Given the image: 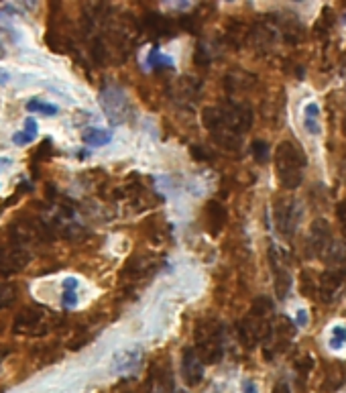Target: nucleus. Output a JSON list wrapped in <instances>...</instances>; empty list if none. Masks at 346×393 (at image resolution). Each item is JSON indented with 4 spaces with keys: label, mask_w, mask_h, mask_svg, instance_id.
Here are the masks:
<instances>
[{
    "label": "nucleus",
    "mask_w": 346,
    "mask_h": 393,
    "mask_svg": "<svg viewBox=\"0 0 346 393\" xmlns=\"http://www.w3.org/2000/svg\"><path fill=\"white\" fill-rule=\"evenodd\" d=\"M275 173L285 190H297L304 183L308 159L304 149L294 141H281L275 149Z\"/></svg>",
    "instance_id": "nucleus-1"
},
{
    "label": "nucleus",
    "mask_w": 346,
    "mask_h": 393,
    "mask_svg": "<svg viewBox=\"0 0 346 393\" xmlns=\"http://www.w3.org/2000/svg\"><path fill=\"white\" fill-rule=\"evenodd\" d=\"M196 353L204 365H218L224 357V326L212 316H204L194 328Z\"/></svg>",
    "instance_id": "nucleus-2"
},
{
    "label": "nucleus",
    "mask_w": 346,
    "mask_h": 393,
    "mask_svg": "<svg viewBox=\"0 0 346 393\" xmlns=\"http://www.w3.org/2000/svg\"><path fill=\"white\" fill-rule=\"evenodd\" d=\"M98 100L100 106H102V113L110 120V125H125L134 116L129 94L120 86H116V84L104 86Z\"/></svg>",
    "instance_id": "nucleus-3"
},
{
    "label": "nucleus",
    "mask_w": 346,
    "mask_h": 393,
    "mask_svg": "<svg viewBox=\"0 0 346 393\" xmlns=\"http://www.w3.org/2000/svg\"><path fill=\"white\" fill-rule=\"evenodd\" d=\"M202 125L204 129L212 135L214 143L218 147L226 149V151H241L243 147V135L234 132L226 125L224 116L220 113L218 106H206L202 110Z\"/></svg>",
    "instance_id": "nucleus-4"
},
{
    "label": "nucleus",
    "mask_w": 346,
    "mask_h": 393,
    "mask_svg": "<svg viewBox=\"0 0 346 393\" xmlns=\"http://www.w3.org/2000/svg\"><path fill=\"white\" fill-rule=\"evenodd\" d=\"M57 324L55 316L41 306H29L18 312L13 324V332L27 336H43Z\"/></svg>",
    "instance_id": "nucleus-5"
},
{
    "label": "nucleus",
    "mask_w": 346,
    "mask_h": 393,
    "mask_svg": "<svg viewBox=\"0 0 346 393\" xmlns=\"http://www.w3.org/2000/svg\"><path fill=\"white\" fill-rule=\"evenodd\" d=\"M159 267H161V259L157 255H153V253L132 255L131 259L125 263L122 271H120V281L132 290V285L145 283V281L153 278Z\"/></svg>",
    "instance_id": "nucleus-6"
},
{
    "label": "nucleus",
    "mask_w": 346,
    "mask_h": 393,
    "mask_svg": "<svg viewBox=\"0 0 346 393\" xmlns=\"http://www.w3.org/2000/svg\"><path fill=\"white\" fill-rule=\"evenodd\" d=\"M269 265H271V273L275 281V295L279 300H285L287 294L292 292L294 285V275H292V259L289 255L277 245L269 246Z\"/></svg>",
    "instance_id": "nucleus-7"
},
{
    "label": "nucleus",
    "mask_w": 346,
    "mask_h": 393,
    "mask_svg": "<svg viewBox=\"0 0 346 393\" xmlns=\"http://www.w3.org/2000/svg\"><path fill=\"white\" fill-rule=\"evenodd\" d=\"M273 218H275V229L281 237H292L296 234V230L299 229V220H301V206L299 202L294 198H279L275 202L273 208Z\"/></svg>",
    "instance_id": "nucleus-8"
},
{
    "label": "nucleus",
    "mask_w": 346,
    "mask_h": 393,
    "mask_svg": "<svg viewBox=\"0 0 346 393\" xmlns=\"http://www.w3.org/2000/svg\"><path fill=\"white\" fill-rule=\"evenodd\" d=\"M296 322H292L285 316H281L279 320H277V324H271V332H269L267 341L263 343L267 359H273L275 355H281V353L287 351V346L292 344L294 336H296Z\"/></svg>",
    "instance_id": "nucleus-9"
},
{
    "label": "nucleus",
    "mask_w": 346,
    "mask_h": 393,
    "mask_svg": "<svg viewBox=\"0 0 346 393\" xmlns=\"http://www.w3.org/2000/svg\"><path fill=\"white\" fill-rule=\"evenodd\" d=\"M269 332H271V322L255 318L250 314L236 322V334H238V341L245 348H255V346L265 343Z\"/></svg>",
    "instance_id": "nucleus-10"
},
{
    "label": "nucleus",
    "mask_w": 346,
    "mask_h": 393,
    "mask_svg": "<svg viewBox=\"0 0 346 393\" xmlns=\"http://www.w3.org/2000/svg\"><path fill=\"white\" fill-rule=\"evenodd\" d=\"M29 263V255L27 249L15 243L11 237L8 241L0 243V275L8 278L15 275L18 271H23Z\"/></svg>",
    "instance_id": "nucleus-11"
},
{
    "label": "nucleus",
    "mask_w": 346,
    "mask_h": 393,
    "mask_svg": "<svg viewBox=\"0 0 346 393\" xmlns=\"http://www.w3.org/2000/svg\"><path fill=\"white\" fill-rule=\"evenodd\" d=\"M218 108H220V113L224 116V120H226V125L231 127L232 131L238 132V135H245L247 131H250V127H253V110H250V106L245 104V102H231V100H226V102H222V104H218Z\"/></svg>",
    "instance_id": "nucleus-12"
},
{
    "label": "nucleus",
    "mask_w": 346,
    "mask_h": 393,
    "mask_svg": "<svg viewBox=\"0 0 346 393\" xmlns=\"http://www.w3.org/2000/svg\"><path fill=\"white\" fill-rule=\"evenodd\" d=\"M346 283V269L345 267H330L326 269L320 279H318V297L322 300V304H332Z\"/></svg>",
    "instance_id": "nucleus-13"
},
{
    "label": "nucleus",
    "mask_w": 346,
    "mask_h": 393,
    "mask_svg": "<svg viewBox=\"0 0 346 393\" xmlns=\"http://www.w3.org/2000/svg\"><path fill=\"white\" fill-rule=\"evenodd\" d=\"M279 25L277 21H269V18H261L259 23H255L250 27V37L248 41L253 43V47L259 51V53H267L275 43H277V37H279Z\"/></svg>",
    "instance_id": "nucleus-14"
},
{
    "label": "nucleus",
    "mask_w": 346,
    "mask_h": 393,
    "mask_svg": "<svg viewBox=\"0 0 346 393\" xmlns=\"http://www.w3.org/2000/svg\"><path fill=\"white\" fill-rule=\"evenodd\" d=\"M330 245H332V229H330L328 220L316 218L312 222V227H310V239H308L310 255L324 259Z\"/></svg>",
    "instance_id": "nucleus-15"
},
{
    "label": "nucleus",
    "mask_w": 346,
    "mask_h": 393,
    "mask_svg": "<svg viewBox=\"0 0 346 393\" xmlns=\"http://www.w3.org/2000/svg\"><path fill=\"white\" fill-rule=\"evenodd\" d=\"M182 377L188 387H198L200 383L204 381V363H202L194 346L183 348Z\"/></svg>",
    "instance_id": "nucleus-16"
},
{
    "label": "nucleus",
    "mask_w": 346,
    "mask_h": 393,
    "mask_svg": "<svg viewBox=\"0 0 346 393\" xmlns=\"http://www.w3.org/2000/svg\"><path fill=\"white\" fill-rule=\"evenodd\" d=\"M204 224H206V230L212 234V237H218L224 227L229 224V210L222 202L218 200H210L204 208Z\"/></svg>",
    "instance_id": "nucleus-17"
},
{
    "label": "nucleus",
    "mask_w": 346,
    "mask_h": 393,
    "mask_svg": "<svg viewBox=\"0 0 346 393\" xmlns=\"http://www.w3.org/2000/svg\"><path fill=\"white\" fill-rule=\"evenodd\" d=\"M141 359H143L141 348H122V351L115 353L113 363H110V371L115 375H129L141 365Z\"/></svg>",
    "instance_id": "nucleus-18"
},
{
    "label": "nucleus",
    "mask_w": 346,
    "mask_h": 393,
    "mask_svg": "<svg viewBox=\"0 0 346 393\" xmlns=\"http://www.w3.org/2000/svg\"><path fill=\"white\" fill-rule=\"evenodd\" d=\"M143 29L151 39H169L175 35V23L159 13H149L143 21Z\"/></svg>",
    "instance_id": "nucleus-19"
},
{
    "label": "nucleus",
    "mask_w": 346,
    "mask_h": 393,
    "mask_svg": "<svg viewBox=\"0 0 346 393\" xmlns=\"http://www.w3.org/2000/svg\"><path fill=\"white\" fill-rule=\"evenodd\" d=\"M277 25H279V33L285 43L297 45L306 39V27L297 17H277Z\"/></svg>",
    "instance_id": "nucleus-20"
},
{
    "label": "nucleus",
    "mask_w": 346,
    "mask_h": 393,
    "mask_svg": "<svg viewBox=\"0 0 346 393\" xmlns=\"http://www.w3.org/2000/svg\"><path fill=\"white\" fill-rule=\"evenodd\" d=\"M248 37H250V29H248L247 25L243 21H238V18H232L231 23L226 25V29H224L222 41L231 50H241L248 41Z\"/></svg>",
    "instance_id": "nucleus-21"
},
{
    "label": "nucleus",
    "mask_w": 346,
    "mask_h": 393,
    "mask_svg": "<svg viewBox=\"0 0 346 393\" xmlns=\"http://www.w3.org/2000/svg\"><path fill=\"white\" fill-rule=\"evenodd\" d=\"M346 383V369L342 363L338 360H332L330 365H326V371H324V381L320 385V389L324 393L338 392L342 385Z\"/></svg>",
    "instance_id": "nucleus-22"
},
{
    "label": "nucleus",
    "mask_w": 346,
    "mask_h": 393,
    "mask_svg": "<svg viewBox=\"0 0 346 393\" xmlns=\"http://www.w3.org/2000/svg\"><path fill=\"white\" fill-rule=\"evenodd\" d=\"M255 76H250L247 72H238V69H232L226 74L224 78V84H226V90L231 94H236V92H245L250 88V84H255Z\"/></svg>",
    "instance_id": "nucleus-23"
},
{
    "label": "nucleus",
    "mask_w": 346,
    "mask_h": 393,
    "mask_svg": "<svg viewBox=\"0 0 346 393\" xmlns=\"http://www.w3.org/2000/svg\"><path fill=\"white\" fill-rule=\"evenodd\" d=\"M200 80L196 78H190V76H183L178 80V84L173 86V92H175V98L178 100H196L200 96Z\"/></svg>",
    "instance_id": "nucleus-24"
},
{
    "label": "nucleus",
    "mask_w": 346,
    "mask_h": 393,
    "mask_svg": "<svg viewBox=\"0 0 346 393\" xmlns=\"http://www.w3.org/2000/svg\"><path fill=\"white\" fill-rule=\"evenodd\" d=\"M304 127L306 131L313 135V137H320L322 135V120H320V106L316 102H308L304 106Z\"/></svg>",
    "instance_id": "nucleus-25"
},
{
    "label": "nucleus",
    "mask_w": 346,
    "mask_h": 393,
    "mask_svg": "<svg viewBox=\"0 0 346 393\" xmlns=\"http://www.w3.org/2000/svg\"><path fill=\"white\" fill-rule=\"evenodd\" d=\"M82 141L88 147H104L113 141V132L108 129H100V127H92L82 132Z\"/></svg>",
    "instance_id": "nucleus-26"
},
{
    "label": "nucleus",
    "mask_w": 346,
    "mask_h": 393,
    "mask_svg": "<svg viewBox=\"0 0 346 393\" xmlns=\"http://www.w3.org/2000/svg\"><path fill=\"white\" fill-rule=\"evenodd\" d=\"M297 290L299 294L308 300H313L318 295V281L313 278V273L310 269H304L299 271V278H297Z\"/></svg>",
    "instance_id": "nucleus-27"
},
{
    "label": "nucleus",
    "mask_w": 346,
    "mask_h": 393,
    "mask_svg": "<svg viewBox=\"0 0 346 393\" xmlns=\"http://www.w3.org/2000/svg\"><path fill=\"white\" fill-rule=\"evenodd\" d=\"M273 310H275L273 302H271L267 295H259V297H255V300H253L250 316L261 318V320H269V318H271V314H273Z\"/></svg>",
    "instance_id": "nucleus-28"
},
{
    "label": "nucleus",
    "mask_w": 346,
    "mask_h": 393,
    "mask_svg": "<svg viewBox=\"0 0 346 393\" xmlns=\"http://www.w3.org/2000/svg\"><path fill=\"white\" fill-rule=\"evenodd\" d=\"M332 27H334V11L328 8V6H324L322 13H320V17L316 21V25H313V33L318 35L320 39L322 37H328Z\"/></svg>",
    "instance_id": "nucleus-29"
},
{
    "label": "nucleus",
    "mask_w": 346,
    "mask_h": 393,
    "mask_svg": "<svg viewBox=\"0 0 346 393\" xmlns=\"http://www.w3.org/2000/svg\"><path fill=\"white\" fill-rule=\"evenodd\" d=\"M27 110L29 113H39V115L43 116H57L59 115V106H55V104H51V102H45V100L41 98H31L27 100Z\"/></svg>",
    "instance_id": "nucleus-30"
},
{
    "label": "nucleus",
    "mask_w": 346,
    "mask_h": 393,
    "mask_svg": "<svg viewBox=\"0 0 346 393\" xmlns=\"http://www.w3.org/2000/svg\"><path fill=\"white\" fill-rule=\"evenodd\" d=\"M147 67L149 69H165V67H173V59H171L167 53H161L159 47H153V50L147 53Z\"/></svg>",
    "instance_id": "nucleus-31"
},
{
    "label": "nucleus",
    "mask_w": 346,
    "mask_h": 393,
    "mask_svg": "<svg viewBox=\"0 0 346 393\" xmlns=\"http://www.w3.org/2000/svg\"><path fill=\"white\" fill-rule=\"evenodd\" d=\"M250 155L255 157L257 164H267L269 161V145L263 139H255L250 143Z\"/></svg>",
    "instance_id": "nucleus-32"
},
{
    "label": "nucleus",
    "mask_w": 346,
    "mask_h": 393,
    "mask_svg": "<svg viewBox=\"0 0 346 393\" xmlns=\"http://www.w3.org/2000/svg\"><path fill=\"white\" fill-rule=\"evenodd\" d=\"M212 62H214V53H212V50H210L206 43H200L198 47H196V53H194V64L200 67H208Z\"/></svg>",
    "instance_id": "nucleus-33"
},
{
    "label": "nucleus",
    "mask_w": 346,
    "mask_h": 393,
    "mask_svg": "<svg viewBox=\"0 0 346 393\" xmlns=\"http://www.w3.org/2000/svg\"><path fill=\"white\" fill-rule=\"evenodd\" d=\"M328 344L334 348V351L342 348V346L346 344V326H340V324L332 326V330H330Z\"/></svg>",
    "instance_id": "nucleus-34"
},
{
    "label": "nucleus",
    "mask_w": 346,
    "mask_h": 393,
    "mask_svg": "<svg viewBox=\"0 0 346 393\" xmlns=\"http://www.w3.org/2000/svg\"><path fill=\"white\" fill-rule=\"evenodd\" d=\"M17 297V292L11 283H0V310L11 306Z\"/></svg>",
    "instance_id": "nucleus-35"
},
{
    "label": "nucleus",
    "mask_w": 346,
    "mask_h": 393,
    "mask_svg": "<svg viewBox=\"0 0 346 393\" xmlns=\"http://www.w3.org/2000/svg\"><path fill=\"white\" fill-rule=\"evenodd\" d=\"M62 306L66 310H71L78 306V290H64L62 292Z\"/></svg>",
    "instance_id": "nucleus-36"
},
{
    "label": "nucleus",
    "mask_w": 346,
    "mask_h": 393,
    "mask_svg": "<svg viewBox=\"0 0 346 393\" xmlns=\"http://www.w3.org/2000/svg\"><path fill=\"white\" fill-rule=\"evenodd\" d=\"M336 218H338V224H340V230H342V237L346 239V200H342L336 206Z\"/></svg>",
    "instance_id": "nucleus-37"
},
{
    "label": "nucleus",
    "mask_w": 346,
    "mask_h": 393,
    "mask_svg": "<svg viewBox=\"0 0 346 393\" xmlns=\"http://www.w3.org/2000/svg\"><path fill=\"white\" fill-rule=\"evenodd\" d=\"M312 367H313V359L308 355V357H304L301 360H297L296 363V369L299 371V375L301 377H306L310 371H312Z\"/></svg>",
    "instance_id": "nucleus-38"
},
{
    "label": "nucleus",
    "mask_w": 346,
    "mask_h": 393,
    "mask_svg": "<svg viewBox=\"0 0 346 393\" xmlns=\"http://www.w3.org/2000/svg\"><path fill=\"white\" fill-rule=\"evenodd\" d=\"M80 287V281L76 278H66L62 283V290H78Z\"/></svg>",
    "instance_id": "nucleus-39"
},
{
    "label": "nucleus",
    "mask_w": 346,
    "mask_h": 393,
    "mask_svg": "<svg viewBox=\"0 0 346 393\" xmlns=\"http://www.w3.org/2000/svg\"><path fill=\"white\" fill-rule=\"evenodd\" d=\"M294 322H296V326H306V324H308V312L306 310L297 312L296 320H294Z\"/></svg>",
    "instance_id": "nucleus-40"
},
{
    "label": "nucleus",
    "mask_w": 346,
    "mask_h": 393,
    "mask_svg": "<svg viewBox=\"0 0 346 393\" xmlns=\"http://www.w3.org/2000/svg\"><path fill=\"white\" fill-rule=\"evenodd\" d=\"M243 393H259V389H257V385H255L250 379H247V381L243 383Z\"/></svg>",
    "instance_id": "nucleus-41"
},
{
    "label": "nucleus",
    "mask_w": 346,
    "mask_h": 393,
    "mask_svg": "<svg viewBox=\"0 0 346 393\" xmlns=\"http://www.w3.org/2000/svg\"><path fill=\"white\" fill-rule=\"evenodd\" d=\"M271 393H292V389H289V385H287L285 381H281V383H277V385L273 387V392Z\"/></svg>",
    "instance_id": "nucleus-42"
},
{
    "label": "nucleus",
    "mask_w": 346,
    "mask_h": 393,
    "mask_svg": "<svg viewBox=\"0 0 346 393\" xmlns=\"http://www.w3.org/2000/svg\"><path fill=\"white\" fill-rule=\"evenodd\" d=\"M11 80V76H8V72H4V69H0V86H4V84Z\"/></svg>",
    "instance_id": "nucleus-43"
},
{
    "label": "nucleus",
    "mask_w": 346,
    "mask_h": 393,
    "mask_svg": "<svg viewBox=\"0 0 346 393\" xmlns=\"http://www.w3.org/2000/svg\"><path fill=\"white\" fill-rule=\"evenodd\" d=\"M11 164H13V161H11L8 157H0V171H2V169H6Z\"/></svg>",
    "instance_id": "nucleus-44"
},
{
    "label": "nucleus",
    "mask_w": 346,
    "mask_h": 393,
    "mask_svg": "<svg viewBox=\"0 0 346 393\" xmlns=\"http://www.w3.org/2000/svg\"><path fill=\"white\" fill-rule=\"evenodd\" d=\"M342 132H345V137H346V118H345V123H342Z\"/></svg>",
    "instance_id": "nucleus-45"
},
{
    "label": "nucleus",
    "mask_w": 346,
    "mask_h": 393,
    "mask_svg": "<svg viewBox=\"0 0 346 393\" xmlns=\"http://www.w3.org/2000/svg\"><path fill=\"white\" fill-rule=\"evenodd\" d=\"M2 57H4V50L0 47V59H2Z\"/></svg>",
    "instance_id": "nucleus-46"
},
{
    "label": "nucleus",
    "mask_w": 346,
    "mask_h": 393,
    "mask_svg": "<svg viewBox=\"0 0 346 393\" xmlns=\"http://www.w3.org/2000/svg\"><path fill=\"white\" fill-rule=\"evenodd\" d=\"M2 357H4V353H0V360H2Z\"/></svg>",
    "instance_id": "nucleus-47"
},
{
    "label": "nucleus",
    "mask_w": 346,
    "mask_h": 393,
    "mask_svg": "<svg viewBox=\"0 0 346 393\" xmlns=\"http://www.w3.org/2000/svg\"><path fill=\"white\" fill-rule=\"evenodd\" d=\"M175 393H188V392H175Z\"/></svg>",
    "instance_id": "nucleus-48"
},
{
    "label": "nucleus",
    "mask_w": 346,
    "mask_h": 393,
    "mask_svg": "<svg viewBox=\"0 0 346 393\" xmlns=\"http://www.w3.org/2000/svg\"><path fill=\"white\" fill-rule=\"evenodd\" d=\"M345 23H346V17H345Z\"/></svg>",
    "instance_id": "nucleus-49"
}]
</instances>
